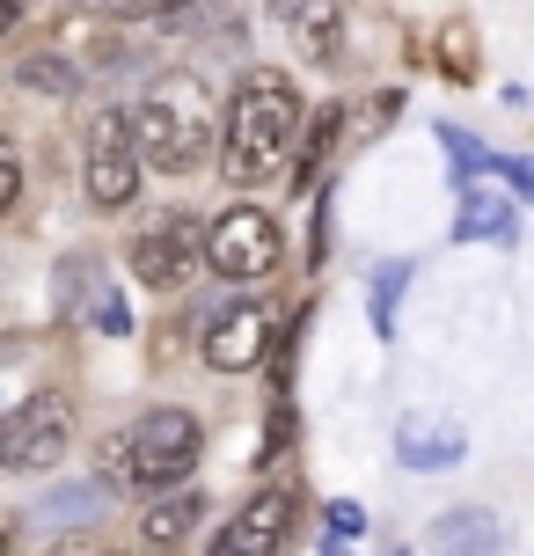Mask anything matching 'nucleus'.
<instances>
[{
    "instance_id": "obj_7",
    "label": "nucleus",
    "mask_w": 534,
    "mask_h": 556,
    "mask_svg": "<svg viewBox=\"0 0 534 556\" xmlns=\"http://www.w3.org/2000/svg\"><path fill=\"white\" fill-rule=\"evenodd\" d=\"M198 256H205V227H198L191 213H154V220L132 235V278L154 286V293H176V286L191 278Z\"/></svg>"
},
{
    "instance_id": "obj_3",
    "label": "nucleus",
    "mask_w": 534,
    "mask_h": 556,
    "mask_svg": "<svg viewBox=\"0 0 534 556\" xmlns=\"http://www.w3.org/2000/svg\"><path fill=\"white\" fill-rule=\"evenodd\" d=\"M140 139H147V168L162 176H191L213 162V96L198 74H162L140 103Z\"/></svg>"
},
{
    "instance_id": "obj_1",
    "label": "nucleus",
    "mask_w": 534,
    "mask_h": 556,
    "mask_svg": "<svg viewBox=\"0 0 534 556\" xmlns=\"http://www.w3.org/2000/svg\"><path fill=\"white\" fill-rule=\"evenodd\" d=\"M301 125H308V103H301L293 74H279V66H250V74L234 81V103H227L220 176H227V184H242V191L285 176Z\"/></svg>"
},
{
    "instance_id": "obj_15",
    "label": "nucleus",
    "mask_w": 534,
    "mask_h": 556,
    "mask_svg": "<svg viewBox=\"0 0 534 556\" xmlns=\"http://www.w3.org/2000/svg\"><path fill=\"white\" fill-rule=\"evenodd\" d=\"M15 88L52 96V103H74V96H81V66L59 59V52H23V59H15Z\"/></svg>"
},
{
    "instance_id": "obj_17",
    "label": "nucleus",
    "mask_w": 534,
    "mask_h": 556,
    "mask_svg": "<svg viewBox=\"0 0 534 556\" xmlns=\"http://www.w3.org/2000/svg\"><path fill=\"white\" fill-rule=\"evenodd\" d=\"M403 278H410L403 256L373 264V330H381V337H395V293H403Z\"/></svg>"
},
{
    "instance_id": "obj_2",
    "label": "nucleus",
    "mask_w": 534,
    "mask_h": 556,
    "mask_svg": "<svg viewBox=\"0 0 534 556\" xmlns=\"http://www.w3.org/2000/svg\"><path fill=\"white\" fill-rule=\"evenodd\" d=\"M198 417L191 410H147V417H132L125 432H111V462H103V476H111L117 491H140V498H162V491H176L183 476L198 469Z\"/></svg>"
},
{
    "instance_id": "obj_22",
    "label": "nucleus",
    "mask_w": 534,
    "mask_h": 556,
    "mask_svg": "<svg viewBox=\"0 0 534 556\" xmlns=\"http://www.w3.org/2000/svg\"><path fill=\"white\" fill-rule=\"evenodd\" d=\"M395 103H403V96H373V103H366V117L352 125V139H373V132H381V125L395 117Z\"/></svg>"
},
{
    "instance_id": "obj_13",
    "label": "nucleus",
    "mask_w": 534,
    "mask_h": 556,
    "mask_svg": "<svg viewBox=\"0 0 534 556\" xmlns=\"http://www.w3.org/2000/svg\"><path fill=\"white\" fill-rule=\"evenodd\" d=\"M198 513H205V498H198V491H162V498L140 513V549L147 556H176L198 534Z\"/></svg>"
},
{
    "instance_id": "obj_21",
    "label": "nucleus",
    "mask_w": 534,
    "mask_h": 556,
    "mask_svg": "<svg viewBox=\"0 0 534 556\" xmlns=\"http://www.w3.org/2000/svg\"><path fill=\"white\" fill-rule=\"evenodd\" d=\"M103 15H117V23H147V15H169L176 0H96Z\"/></svg>"
},
{
    "instance_id": "obj_11",
    "label": "nucleus",
    "mask_w": 534,
    "mask_h": 556,
    "mask_svg": "<svg viewBox=\"0 0 534 556\" xmlns=\"http://www.w3.org/2000/svg\"><path fill=\"white\" fill-rule=\"evenodd\" d=\"M498 549H506V520L491 505H454L424 534V556H498Z\"/></svg>"
},
{
    "instance_id": "obj_8",
    "label": "nucleus",
    "mask_w": 534,
    "mask_h": 556,
    "mask_svg": "<svg viewBox=\"0 0 534 556\" xmlns=\"http://www.w3.org/2000/svg\"><path fill=\"white\" fill-rule=\"evenodd\" d=\"M271 330H279V315H271L264 301H234V307H220V315L205 323L198 359L213 366V374H250V366L271 352Z\"/></svg>"
},
{
    "instance_id": "obj_16",
    "label": "nucleus",
    "mask_w": 534,
    "mask_h": 556,
    "mask_svg": "<svg viewBox=\"0 0 534 556\" xmlns=\"http://www.w3.org/2000/svg\"><path fill=\"white\" fill-rule=\"evenodd\" d=\"M440 147L454 154V176H461V191L476 184L483 168H498V154H491V147H483L476 132H461V125H440Z\"/></svg>"
},
{
    "instance_id": "obj_5",
    "label": "nucleus",
    "mask_w": 534,
    "mask_h": 556,
    "mask_svg": "<svg viewBox=\"0 0 534 556\" xmlns=\"http://www.w3.org/2000/svg\"><path fill=\"white\" fill-rule=\"evenodd\" d=\"M279 256H285V235L264 205H227V213L205 220V264L227 286H264L279 271Z\"/></svg>"
},
{
    "instance_id": "obj_19",
    "label": "nucleus",
    "mask_w": 534,
    "mask_h": 556,
    "mask_svg": "<svg viewBox=\"0 0 534 556\" xmlns=\"http://www.w3.org/2000/svg\"><path fill=\"white\" fill-rule=\"evenodd\" d=\"M359 534H366V505L338 498V505H330V534H322V556H344V542H359Z\"/></svg>"
},
{
    "instance_id": "obj_12",
    "label": "nucleus",
    "mask_w": 534,
    "mask_h": 556,
    "mask_svg": "<svg viewBox=\"0 0 534 556\" xmlns=\"http://www.w3.org/2000/svg\"><path fill=\"white\" fill-rule=\"evenodd\" d=\"M279 8L285 37L315 59V66H330L338 59V37H344V0H271Z\"/></svg>"
},
{
    "instance_id": "obj_9",
    "label": "nucleus",
    "mask_w": 534,
    "mask_h": 556,
    "mask_svg": "<svg viewBox=\"0 0 534 556\" xmlns=\"http://www.w3.org/2000/svg\"><path fill=\"white\" fill-rule=\"evenodd\" d=\"M461 454H469V425H461L454 410H432V403H418V410L395 417V462H403V469L440 476V469H454Z\"/></svg>"
},
{
    "instance_id": "obj_23",
    "label": "nucleus",
    "mask_w": 534,
    "mask_h": 556,
    "mask_svg": "<svg viewBox=\"0 0 534 556\" xmlns=\"http://www.w3.org/2000/svg\"><path fill=\"white\" fill-rule=\"evenodd\" d=\"M23 198V162H15V147H0V213Z\"/></svg>"
},
{
    "instance_id": "obj_14",
    "label": "nucleus",
    "mask_w": 534,
    "mask_h": 556,
    "mask_svg": "<svg viewBox=\"0 0 534 556\" xmlns=\"http://www.w3.org/2000/svg\"><path fill=\"white\" fill-rule=\"evenodd\" d=\"M512 235H520V205H512L506 191L469 184V191H461V213H454V242H498V250H506Z\"/></svg>"
},
{
    "instance_id": "obj_10",
    "label": "nucleus",
    "mask_w": 534,
    "mask_h": 556,
    "mask_svg": "<svg viewBox=\"0 0 534 556\" xmlns=\"http://www.w3.org/2000/svg\"><path fill=\"white\" fill-rule=\"evenodd\" d=\"M285 542H293V491L264 483V491L220 528L213 556H285Z\"/></svg>"
},
{
    "instance_id": "obj_24",
    "label": "nucleus",
    "mask_w": 534,
    "mask_h": 556,
    "mask_svg": "<svg viewBox=\"0 0 534 556\" xmlns=\"http://www.w3.org/2000/svg\"><path fill=\"white\" fill-rule=\"evenodd\" d=\"M498 168H506V184L520 198H534V154H498Z\"/></svg>"
},
{
    "instance_id": "obj_6",
    "label": "nucleus",
    "mask_w": 534,
    "mask_h": 556,
    "mask_svg": "<svg viewBox=\"0 0 534 556\" xmlns=\"http://www.w3.org/2000/svg\"><path fill=\"white\" fill-rule=\"evenodd\" d=\"M66 440H74V410L59 395H23L8 410V425H0V462L15 476H37L66 454Z\"/></svg>"
},
{
    "instance_id": "obj_18",
    "label": "nucleus",
    "mask_w": 534,
    "mask_h": 556,
    "mask_svg": "<svg viewBox=\"0 0 534 556\" xmlns=\"http://www.w3.org/2000/svg\"><path fill=\"white\" fill-rule=\"evenodd\" d=\"M81 315H88V330H96V337H125V330H132V307H125L117 286H96Z\"/></svg>"
},
{
    "instance_id": "obj_4",
    "label": "nucleus",
    "mask_w": 534,
    "mask_h": 556,
    "mask_svg": "<svg viewBox=\"0 0 534 556\" xmlns=\"http://www.w3.org/2000/svg\"><path fill=\"white\" fill-rule=\"evenodd\" d=\"M147 176V139H140V111H96L88 117V162H81V191L103 213H125L140 198Z\"/></svg>"
},
{
    "instance_id": "obj_20",
    "label": "nucleus",
    "mask_w": 534,
    "mask_h": 556,
    "mask_svg": "<svg viewBox=\"0 0 534 556\" xmlns=\"http://www.w3.org/2000/svg\"><path fill=\"white\" fill-rule=\"evenodd\" d=\"M37 513H44V520H88V513H96V491H59V498H44Z\"/></svg>"
}]
</instances>
